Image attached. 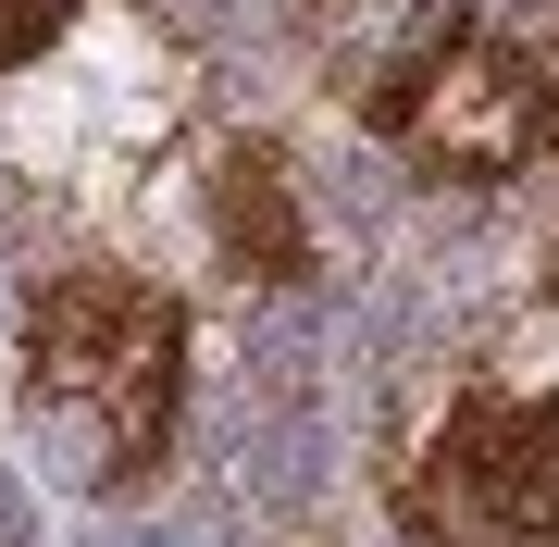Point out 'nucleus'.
<instances>
[{
  "mask_svg": "<svg viewBox=\"0 0 559 547\" xmlns=\"http://www.w3.org/2000/svg\"><path fill=\"white\" fill-rule=\"evenodd\" d=\"M25 411H38V448L62 461L75 498H124L162 473L187 411V311L175 286L124 274V262H62L25 299Z\"/></svg>",
  "mask_w": 559,
  "mask_h": 547,
  "instance_id": "1",
  "label": "nucleus"
},
{
  "mask_svg": "<svg viewBox=\"0 0 559 547\" xmlns=\"http://www.w3.org/2000/svg\"><path fill=\"white\" fill-rule=\"evenodd\" d=\"M547 299H559V249H547Z\"/></svg>",
  "mask_w": 559,
  "mask_h": 547,
  "instance_id": "6",
  "label": "nucleus"
},
{
  "mask_svg": "<svg viewBox=\"0 0 559 547\" xmlns=\"http://www.w3.org/2000/svg\"><path fill=\"white\" fill-rule=\"evenodd\" d=\"M411 547H559V385H460L399 473Z\"/></svg>",
  "mask_w": 559,
  "mask_h": 547,
  "instance_id": "3",
  "label": "nucleus"
},
{
  "mask_svg": "<svg viewBox=\"0 0 559 547\" xmlns=\"http://www.w3.org/2000/svg\"><path fill=\"white\" fill-rule=\"evenodd\" d=\"M62 25H75V0H0V75H13V62H38Z\"/></svg>",
  "mask_w": 559,
  "mask_h": 547,
  "instance_id": "5",
  "label": "nucleus"
},
{
  "mask_svg": "<svg viewBox=\"0 0 559 547\" xmlns=\"http://www.w3.org/2000/svg\"><path fill=\"white\" fill-rule=\"evenodd\" d=\"M212 249H224V274H249V286H311V212H299V175H286L261 138L212 150Z\"/></svg>",
  "mask_w": 559,
  "mask_h": 547,
  "instance_id": "4",
  "label": "nucleus"
},
{
  "mask_svg": "<svg viewBox=\"0 0 559 547\" xmlns=\"http://www.w3.org/2000/svg\"><path fill=\"white\" fill-rule=\"evenodd\" d=\"M360 124L436 187L559 163V0H423L360 87Z\"/></svg>",
  "mask_w": 559,
  "mask_h": 547,
  "instance_id": "2",
  "label": "nucleus"
}]
</instances>
